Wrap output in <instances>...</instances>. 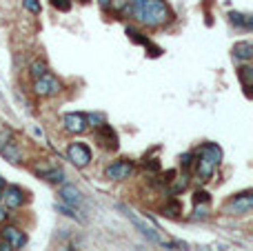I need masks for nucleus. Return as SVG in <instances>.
Segmentation results:
<instances>
[{"instance_id":"obj_1","label":"nucleus","mask_w":253,"mask_h":251,"mask_svg":"<svg viewBox=\"0 0 253 251\" xmlns=\"http://www.w3.org/2000/svg\"><path fill=\"white\" fill-rule=\"evenodd\" d=\"M125 13L147 27H160L171 20V9L165 0H126Z\"/></svg>"},{"instance_id":"obj_2","label":"nucleus","mask_w":253,"mask_h":251,"mask_svg":"<svg viewBox=\"0 0 253 251\" xmlns=\"http://www.w3.org/2000/svg\"><path fill=\"white\" fill-rule=\"evenodd\" d=\"M60 89H62L60 80H58L56 76H51V74H44V76H40V78L34 80V93L36 96L49 98V96H56Z\"/></svg>"},{"instance_id":"obj_3","label":"nucleus","mask_w":253,"mask_h":251,"mask_svg":"<svg viewBox=\"0 0 253 251\" xmlns=\"http://www.w3.org/2000/svg\"><path fill=\"white\" fill-rule=\"evenodd\" d=\"M67 158L78 169H84L91 163V149H89L87 145H83V142H71L69 149H67Z\"/></svg>"},{"instance_id":"obj_4","label":"nucleus","mask_w":253,"mask_h":251,"mask_svg":"<svg viewBox=\"0 0 253 251\" xmlns=\"http://www.w3.org/2000/svg\"><path fill=\"white\" fill-rule=\"evenodd\" d=\"M120 211H125V216L131 220V225H133L135 229H138L147 240H151V243H156V245H160V243H162V238H160V234H158L156 227H147L138 216H135L133 211H131V209H126V207H120Z\"/></svg>"},{"instance_id":"obj_5","label":"nucleus","mask_w":253,"mask_h":251,"mask_svg":"<svg viewBox=\"0 0 253 251\" xmlns=\"http://www.w3.org/2000/svg\"><path fill=\"white\" fill-rule=\"evenodd\" d=\"M96 140L100 147H105V149H111L116 151L118 149V133L111 129V125H100V127H96Z\"/></svg>"},{"instance_id":"obj_6","label":"nucleus","mask_w":253,"mask_h":251,"mask_svg":"<svg viewBox=\"0 0 253 251\" xmlns=\"http://www.w3.org/2000/svg\"><path fill=\"white\" fill-rule=\"evenodd\" d=\"M131 173H133V165L129 160H116L105 169V176L109 180H126Z\"/></svg>"},{"instance_id":"obj_7","label":"nucleus","mask_w":253,"mask_h":251,"mask_svg":"<svg viewBox=\"0 0 253 251\" xmlns=\"http://www.w3.org/2000/svg\"><path fill=\"white\" fill-rule=\"evenodd\" d=\"M251 209H253V194L251 191H245V194L236 196V198H231L227 205V211H231V213H249Z\"/></svg>"},{"instance_id":"obj_8","label":"nucleus","mask_w":253,"mask_h":251,"mask_svg":"<svg viewBox=\"0 0 253 251\" xmlns=\"http://www.w3.org/2000/svg\"><path fill=\"white\" fill-rule=\"evenodd\" d=\"M62 125H65V131H69V133H84L87 131V116L84 114H67L65 116V120H62Z\"/></svg>"},{"instance_id":"obj_9","label":"nucleus","mask_w":253,"mask_h":251,"mask_svg":"<svg viewBox=\"0 0 253 251\" xmlns=\"http://www.w3.org/2000/svg\"><path fill=\"white\" fill-rule=\"evenodd\" d=\"M0 200H2L4 207L18 209V207H22V203H25V194H22L20 187L11 185V187H4V189H2V198H0Z\"/></svg>"},{"instance_id":"obj_10","label":"nucleus","mask_w":253,"mask_h":251,"mask_svg":"<svg viewBox=\"0 0 253 251\" xmlns=\"http://www.w3.org/2000/svg\"><path fill=\"white\" fill-rule=\"evenodd\" d=\"M196 156L202 158V160H207V163H211L213 167H218V165L222 163V149H220L215 142H207V145H202Z\"/></svg>"},{"instance_id":"obj_11","label":"nucleus","mask_w":253,"mask_h":251,"mask_svg":"<svg viewBox=\"0 0 253 251\" xmlns=\"http://www.w3.org/2000/svg\"><path fill=\"white\" fill-rule=\"evenodd\" d=\"M58 196H60V200L65 205H69V207H74V209L83 207V194H80L74 185H62L60 187V194H58Z\"/></svg>"},{"instance_id":"obj_12","label":"nucleus","mask_w":253,"mask_h":251,"mask_svg":"<svg viewBox=\"0 0 253 251\" xmlns=\"http://www.w3.org/2000/svg\"><path fill=\"white\" fill-rule=\"evenodd\" d=\"M0 236H2V240H7L13 249H22L25 247V243H27V236L22 234L18 227H2Z\"/></svg>"},{"instance_id":"obj_13","label":"nucleus","mask_w":253,"mask_h":251,"mask_svg":"<svg viewBox=\"0 0 253 251\" xmlns=\"http://www.w3.org/2000/svg\"><path fill=\"white\" fill-rule=\"evenodd\" d=\"M0 151H2V156H4V158H7L11 165H18V163L22 160V151H20V147H18L16 142H11V140L4 142V145L0 147Z\"/></svg>"},{"instance_id":"obj_14","label":"nucleus","mask_w":253,"mask_h":251,"mask_svg":"<svg viewBox=\"0 0 253 251\" xmlns=\"http://www.w3.org/2000/svg\"><path fill=\"white\" fill-rule=\"evenodd\" d=\"M233 58L236 60H251L253 58V44L249 42V40H242V42H236V47H233Z\"/></svg>"},{"instance_id":"obj_15","label":"nucleus","mask_w":253,"mask_h":251,"mask_svg":"<svg viewBox=\"0 0 253 251\" xmlns=\"http://www.w3.org/2000/svg\"><path fill=\"white\" fill-rule=\"evenodd\" d=\"M238 78H240V83H242V87L247 89V96H249V89L253 87V69L249 65H245V67H240L238 69Z\"/></svg>"},{"instance_id":"obj_16","label":"nucleus","mask_w":253,"mask_h":251,"mask_svg":"<svg viewBox=\"0 0 253 251\" xmlns=\"http://www.w3.org/2000/svg\"><path fill=\"white\" fill-rule=\"evenodd\" d=\"M229 18H231L233 25L242 27V29H251V27H253V18H251V16H247V13H238V11H233Z\"/></svg>"},{"instance_id":"obj_17","label":"nucleus","mask_w":253,"mask_h":251,"mask_svg":"<svg viewBox=\"0 0 253 251\" xmlns=\"http://www.w3.org/2000/svg\"><path fill=\"white\" fill-rule=\"evenodd\" d=\"M42 178L47 182H51V185H60V182H65V171L62 169H47V171L42 173Z\"/></svg>"},{"instance_id":"obj_18","label":"nucleus","mask_w":253,"mask_h":251,"mask_svg":"<svg viewBox=\"0 0 253 251\" xmlns=\"http://www.w3.org/2000/svg\"><path fill=\"white\" fill-rule=\"evenodd\" d=\"M56 211H58V213H65V216H69V218H74V220H78L80 225L84 222V216H80V213L76 211L74 207H69V205H65V203H60V205L56 203Z\"/></svg>"},{"instance_id":"obj_19","label":"nucleus","mask_w":253,"mask_h":251,"mask_svg":"<svg viewBox=\"0 0 253 251\" xmlns=\"http://www.w3.org/2000/svg\"><path fill=\"white\" fill-rule=\"evenodd\" d=\"M189 187V173L184 171L180 178H173L171 180V194H180V191H184Z\"/></svg>"},{"instance_id":"obj_20","label":"nucleus","mask_w":253,"mask_h":251,"mask_svg":"<svg viewBox=\"0 0 253 251\" xmlns=\"http://www.w3.org/2000/svg\"><path fill=\"white\" fill-rule=\"evenodd\" d=\"M162 213L169 218H178L180 213H182V203H178V200H171V203H167L165 207H162Z\"/></svg>"},{"instance_id":"obj_21","label":"nucleus","mask_w":253,"mask_h":251,"mask_svg":"<svg viewBox=\"0 0 253 251\" xmlns=\"http://www.w3.org/2000/svg\"><path fill=\"white\" fill-rule=\"evenodd\" d=\"M44 74H49L47 62H44V60H34V62H31V76H34V80L40 78V76H44Z\"/></svg>"},{"instance_id":"obj_22","label":"nucleus","mask_w":253,"mask_h":251,"mask_svg":"<svg viewBox=\"0 0 253 251\" xmlns=\"http://www.w3.org/2000/svg\"><path fill=\"white\" fill-rule=\"evenodd\" d=\"M107 123V118H105V114H89L87 116V125L89 127H100V125H105Z\"/></svg>"},{"instance_id":"obj_23","label":"nucleus","mask_w":253,"mask_h":251,"mask_svg":"<svg viewBox=\"0 0 253 251\" xmlns=\"http://www.w3.org/2000/svg\"><path fill=\"white\" fill-rule=\"evenodd\" d=\"M22 7H25L29 13H34V16H38V13L42 11V7H40V0H22Z\"/></svg>"},{"instance_id":"obj_24","label":"nucleus","mask_w":253,"mask_h":251,"mask_svg":"<svg viewBox=\"0 0 253 251\" xmlns=\"http://www.w3.org/2000/svg\"><path fill=\"white\" fill-rule=\"evenodd\" d=\"M126 36H129L131 40H135V42H140V44H144V47H149V38H142V34H138L135 29H126Z\"/></svg>"},{"instance_id":"obj_25","label":"nucleus","mask_w":253,"mask_h":251,"mask_svg":"<svg viewBox=\"0 0 253 251\" xmlns=\"http://www.w3.org/2000/svg\"><path fill=\"white\" fill-rule=\"evenodd\" d=\"M209 194H207V191H196V196H193V203H196V205H207V203H209Z\"/></svg>"},{"instance_id":"obj_26","label":"nucleus","mask_w":253,"mask_h":251,"mask_svg":"<svg viewBox=\"0 0 253 251\" xmlns=\"http://www.w3.org/2000/svg\"><path fill=\"white\" fill-rule=\"evenodd\" d=\"M51 4L56 9H60V11H69L71 9V0H51Z\"/></svg>"},{"instance_id":"obj_27","label":"nucleus","mask_w":253,"mask_h":251,"mask_svg":"<svg viewBox=\"0 0 253 251\" xmlns=\"http://www.w3.org/2000/svg\"><path fill=\"white\" fill-rule=\"evenodd\" d=\"M142 167L144 169H149V171H158V169H160V163H158L156 158H144V163H142Z\"/></svg>"},{"instance_id":"obj_28","label":"nucleus","mask_w":253,"mask_h":251,"mask_svg":"<svg viewBox=\"0 0 253 251\" xmlns=\"http://www.w3.org/2000/svg\"><path fill=\"white\" fill-rule=\"evenodd\" d=\"M191 165H193V154H184L182 158H180V167H182L184 171H187V169L191 167Z\"/></svg>"},{"instance_id":"obj_29","label":"nucleus","mask_w":253,"mask_h":251,"mask_svg":"<svg viewBox=\"0 0 253 251\" xmlns=\"http://www.w3.org/2000/svg\"><path fill=\"white\" fill-rule=\"evenodd\" d=\"M193 216H196V218H207V216H209V209H207L205 205H202V207H200V205H196V213H193Z\"/></svg>"},{"instance_id":"obj_30","label":"nucleus","mask_w":253,"mask_h":251,"mask_svg":"<svg viewBox=\"0 0 253 251\" xmlns=\"http://www.w3.org/2000/svg\"><path fill=\"white\" fill-rule=\"evenodd\" d=\"M0 251H16V249H13L7 240H0Z\"/></svg>"},{"instance_id":"obj_31","label":"nucleus","mask_w":253,"mask_h":251,"mask_svg":"<svg viewBox=\"0 0 253 251\" xmlns=\"http://www.w3.org/2000/svg\"><path fill=\"white\" fill-rule=\"evenodd\" d=\"M7 216H9V213H7V207H4V205H0V222L7 220Z\"/></svg>"},{"instance_id":"obj_32","label":"nucleus","mask_w":253,"mask_h":251,"mask_svg":"<svg viewBox=\"0 0 253 251\" xmlns=\"http://www.w3.org/2000/svg\"><path fill=\"white\" fill-rule=\"evenodd\" d=\"M100 4H102V9H109V7H111L109 0H100Z\"/></svg>"},{"instance_id":"obj_33","label":"nucleus","mask_w":253,"mask_h":251,"mask_svg":"<svg viewBox=\"0 0 253 251\" xmlns=\"http://www.w3.org/2000/svg\"><path fill=\"white\" fill-rule=\"evenodd\" d=\"M4 187H7V185H4V178H0V191H2Z\"/></svg>"},{"instance_id":"obj_34","label":"nucleus","mask_w":253,"mask_h":251,"mask_svg":"<svg viewBox=\"0 0 253 251\" xmlns=\"http://www.w3.org/2000/svg\"><path fill=\"white\" fill-rule=\"evenodd\" d=\"M83 2H89V0H83Z\"/></svg>"},{"instance_id":"obj_35","label":"nucleus","mask_w":253,"mask_h":251,"mask_svg":"<svg viewBox=\"0 0 253 251\" xmlns=\"http://www.w3.org/2000/svg\"><path fill=\"white\" fill-rule=\"evenodd\" d=\"M62 251H69V249H62Z\"/></svg>"}]
</instances>
